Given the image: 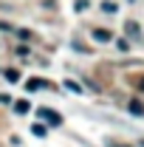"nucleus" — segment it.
<instances>
[{"instance_id": "8", "label": "nucleus", "mask_w": 144, "mask_h": 147, "mask_svg": "<svg viewBox=\"0 0 144 147\" xmlns=\"http://www.w3.org/2000/svg\"><path fill=\"white\" fill-rule=\"evenodd\" d=\"M102 11H108V14H113V11H116V3H110V0H108V3H102Z\"/></svg>"}, {"instance_id": "7", "label": "nucleus", "mask_w": 144, "mask_h": 147, "mask_svg": "<svg viewBox=\"0 0 144 147\" xmlns=\"http://www.w3.org/2000/svg\"><path fill=\"white\" fill-rule=\"evenodd\" d=\"M14 110H17V113H28V102H26V99H20L17 105H14Z\"/></svg>"}, {"instance_id": "10", "label": "nucleus", "mask_w": 144, "mask_h": 147, "mask_svg": "<svg viewBox=\"0 0 144 147\" xmlns=\"http://www.w3.org/2000/svg\"><path fill=\"white\" fill-rule=\"evenodd\" d=\"M31 133H34V136H45V127H42V125H34Z\"/></svg>"}, {"instance_id": "11", "label": "nucleus", "mask_w": 144, "mask_h": 147, "mask_svg": "<svg viewBox=\"0 0 144 147\" xmlns=\"http://www.w3.org/2000/svg\"><path fill=\"white\" fill-rule=\"evenodd\" d=\"M17 37H20V40H31V31H26V28H20V31H17Z\"/></svg>"}, {"instance_id": "5", "label": "nucleus", "mask_w": 144, "mask_h": 147, "mask_svg": "<svg viewBox=\"0 0 144 147\" xmlns=\"http://www.w3.org/2000/svg\"><path fill=\"white\" fill-rule=\"evenodd\" d=\"M130 113H136V116H141V113H144V105L139 102V99H133V102H130Z\"/></svg>"}, {"instance_id": "4", "label": "nucleus", "mask_w": 144, "mask_h": 147, "mask_svg": "<svg viewBox=\"0 0 144 147\" xmlns=\"http://www.w3.org/2000/svg\"><path fill=\"white\" fill-rule=\"evenodd\" d=\"M26 88H28V91H40V88H48V82H45V79H28Z\"/></svg>"}, {"instance_id": "1", "label": "nucleus", "mask_w": 144, "mask_h": 147, "mask_svg": "<svg viewBox=\"0 0 144 147\" xmlns=\"http://www.w3.org/2000/svg\"><path fill=\"white\" fill-rule=\"evenodd\" d=\"M37 119L48 122L51 127H59V125H62V113H57V110H51V108H37Z\"/></svg>"}, {"instance_id": "2", "label": "nucleus", "mask_w": 144, "mask_h": 147, "mask_svg": "<svg viewBox=\"0 0 144 147\" xmlns=\"http://www.w3.org/2000/svg\"><path fill=\"white\" fill-rule=\"evenodd\" d=\"M124 31L133 37V40H141V28H139V23H133V20H127V23H124Z\"/></svg>"}, {"instance_id": "3", "label": "nucleus", "mask_w": 144, "mask_h": 147, "mask_svg": "<svg viewBox=\"0 0 144 147\" xmlns=\"http://www.w3.org/2000/svg\"><path fill=\"white\" fill-rule=\"evenodd\" d=\"M93 40H96V42H110L113 34H110L108 28H93Z\"/></svg>"}, {"instance_id": "6", "label": "nucleus", "mask_w": 144, "mask_h": 147, "mask_svg": "<svg viewBox=\"0 0 144 147\" xmlns=\"http://www.w3.org/2000/svg\"><path fill=\"white\" fill-rule=\"evenodd\" d=\"M6 79H9V82H17V79H20V71H17V68H9V71H6Z\"/></svg>"}, {"instance_id": "12", "label": "nucleus", "mask_w": 144, "mask_h": 147, "mask_svg": "<svg viewBox=\"0 0 144 147\" xmlns=\"http://www.w3.org/2000/svg\"><path fill=\"white\" fill-rule=\"evenodd\" d=\"M139 88H141V91H144V79H141V82H139Z\"/></svg>"}, {"instance_id": "9", "label": "nucleus", "mask_w": 144, "mask_h": 147, "mask_svg": "<svg viewBox=\"0 0 144 147\" xmlns=\"http://www.w3.org/2000/svg\"><path fill=\"white\" fill-rule=\"evenodd\" d=\"M73 9H76V11H85V9H88V0H76Z\"/></svg>"}, {"instance_id": "13", "label": "nucleus", "mask_w": 144, "mask_h": 147, "mask_svg": "<svg viewBox=\"0 0 144 147\" xmlns=\"http://www.w3.org/2000/svg\"><path fill=\"white\" fill-rule=\"evenodd\" d=\"M110 147H124V144H110Z\"/></svg>"}]
</instances>
